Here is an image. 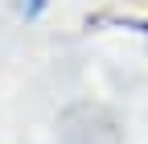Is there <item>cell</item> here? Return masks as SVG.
<instances>
[{
  "instance_id": "cell-1",
  "label": "cell",
  "mask_w": 148,
  "mask_h": 144,
  "mask_svg": "<svg viewBox=\"0 0 148 144\" xmlns=\"http://www.w3.org/2000/svg\"><path fill=\"white\" fill-rule=\"evenodd\" d=\"M62 144H119V123L115 115L99 103H78L58 119Z\"/></svg>"
}]
</instances>
